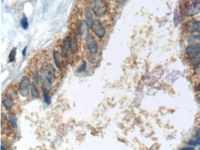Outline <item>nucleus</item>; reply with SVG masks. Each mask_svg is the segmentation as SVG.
<instances>
[{
	"label": "nucleus",
	"instance_id": "f257e3e1",
	"mask_svg": "<svg viewBox=\"0 0 200 150\" xmlns=\"http://www.w3.org/2000/svg\"><path fill=\"white\" fill-rule=\"evenodd\" d=\"M40 72L43 87L50 90L56 80V71L53 65L49 63H44L40 68Z\"/></svg>",
	"mask_w": 200,
	"mask_h": 150
},
{
	"label": "nucleus",
	"instance_id": "f03ea898",
	"mask_svg": "<svg viewBox=\"0 0 200 150\" xmlns=\"http://www.w3.org/2000/svg\"><path fill=\"white\" fill-rule=\"evenodd\" d=\"M90 5L94 14L98 17L105 16L107 12L105 0H90Z\"/></svg>",
	"mask_w": 200,
	"mask_h": 150
},
{
	"label": "nucleus",
	"instance_id": "7ed1b4c3",
	"mask_svg": "<svg viewBox=\"0 0 200 150\" xmlns=\"http://www.w3.org/2000/svg\"><path fill=\"white\" fill-rule=\"evenodd\" d=\"M31 81L29 78L24 77L19 85L18 91L22 97L28 96L29 93Z\"/></svg>",
	"mask_w": 200,
	"mask_h": 150
},
{
	"label": "nucleus",
	"instance_id": "20e7f679",
	"mask_svg": "<svg viewBox=\"0 0 200 150\" xmlns=\"http://www.w3.org/2000/svg\"><path fill=\"white\" fill-rule=\"evenodd\" d=\"M85 42L89 53L91 55L96 54L98 51V45L94 38L91 35L88 34L86 37Z\"/></svg>",
	"mask_w": 200,
	"mask_h": 150
},
{
	"label": "nucleus",
	"instance_id": "39448f33",
	"mask_svg": "<svg viewBox=\"0 0 200 150\" xmlns=\"http://www.w3.org/2000/svg\"><path fill=\"white\" fill-rule=\"evenodd\" d=\"M185 13L187 16L193 17L200 13V1H197L189 5L185 9Z\"/></svg>",
	"mask_w": 200,
	"mask_h": 150
},
{
	"label": "nucleus",
	"instance_id": "423d86ee",
	"mask_svg": "<svg viewBox=\"0 0 200 150\" xmlns=\"http://www.w3.org/2000/svg\"><path fill=\"white\" fill-rule=\"evenodd\" d=\"M93 32L98 38L102 39L105 36V29L99 20H95L92 28Z\"/></svg>",
	"mask_w": 200,
	"mask_h": 150
},
{
	"label": "nucleus",
	"instance_id": "0eeeda50",
	"mask_svg": "<svg viewBox=\"0 0 200 150\" xmlns=\"http://www.w3.org/2000/svg\"><path fill=\"white\" fill-rule=\"evenodd\" d=\"M186 53L191 58L200 56V44L195 43L189 45L186 48Z\"/></svg>",
	"mask_w": 200,
	"mask_h": 150
},
{
	"label": "nucleus",
	"instance_id": "6e6552de",
	"mask_svg": "<svg viewBox=\"0 0 200 150\" xmlns=\"http://www.w3.org/2000/svg\"><path fill=\"white\" fill-rule=\"evenodd\" d=\"M14 99L11 94L7 93L4 95L2 104L4 107L7 111H9L11 109L13 106Z\"/></svg>",
	"mask_w": 200,
	"mask_h": 150
},
{
	"label": "nucleus",
	"instance_id": "1a4fd4ad",
	"mask_svg": "<svg viewBox=\"0 0 200 150\" xmlns=\"http://www.w3.org/2000/svg\"><path fill=\"white\" fill-rule=\"evenodd\" d=\"M70 45V38L66 36L63 39L61 46V55L63 58H67L68 55L69 48Z\"/></svg>",
	"mask_w": 200,
	"mask_h": 150
},
{
	"label": "nucleus",
	"instance_id": "9d476101",
	"mask_svg": "<svg viewBox=\"0 0 200 150\" xmlns=\"http://www.w3.org/2000/svg\"><path fill=\"white\" fill-rule=\"evenodd\" d=\"M186 27L189 32H200V21L190 22L187 24Z\"/></svg>",
	"mask_w": 200,
	"mask_h": 150
},
{
	"label": "nucleus",
	"instance_id": "9b49d317",
	"mask_svg": "<svg viewBox=\"0 0 200 150\" xmlns=\"http://www.w3.org/2000/svg\"><path fill=\"white\" fill-rule=\"evenodd\" d=\"M70 38V49L72 53H76L78 52V48L76 35L74 33H72Z\"/></svg>",
	"mask_w": 200,
	"mask_h": 150
},
{
	"label": "nucleus",
	"instance_id": "f8f14e48",
	"mask_svg": "<svg viewBox=\"0 0 200 150\" xmlns=\"http://www.w3.org/2000/svg\"><path fill=\"white\" fill-rule=\"evenodd\" d=\"M85 15L86 21L88 26V28L91 29L92 28L94 20L93 15L90 9L88 8L85 9Z\"/></svg>",
	"mask_w": 200,
	"mask_h": 150
},
{
	"label": "nucleus",
	"instance_id": "ddd939ff",
	"mask_svg": "<svg viewBox=\"0 0 200 150\" xmlns=\"http://www.w3.org/2000/svg\"><path fill=\"white\" fill-rule=\"evenodd\" d=\"M53 58L55 64L59 71H62V56L58 51H54L53 54Z\"/></svg>",
	"mask_w": 200,
	"mask_h": 150
},
{
	"label": "nucleus",
	"instance_id": "4468645a",
	"mask_svg": "<svg viewBox=\"0 0 200 150\" xmlns=\"http://www.w3.org/2000/svg\"><path fill=\"white\" fill-rule=\"evenodd\" d=\"M9 124L13 129H16L17 127V118L14 113H10L8 114Z\"/></svg>",
	"mask_w": 200,
	"mask_h": 150
},
{
	"label": "nucleus",
	"instance_id": "2eb2a0df",
	"mask_svg": "<svg viewBox=\"0 0 200 150\" xmlns=\"http://www.w3.org/2000/svg\"><path fill=\"white\" fill-rule=\"evenodd\" d=\"M47 89L44 87L42 88V91L43 96L45 102L47 105H51L52 101H51V97L49 95V93Z\"/></svg>",
	"mask_w": 200,
	"mask_h": 150
},
{
	"label": "nucleus",
	"instance_id": "dca6fc26",
	"mask_svg": "<svg viewBox=\"0 0 200 150\" xmlns=\"http://www.w3.org/2000/svg\"><path fill=\"white\" fill-rule=\"evenodd\" d=\"M31 92L32 97L35 98H38L40 96V93L35 85L32 83L31 88Z\"/></svg>",
	"mask_w": 200,
	"mask_h": 150
},
{
	"label": "nucleus",
	"instance_id": "f3484780",
	"mask_svg": "<svg viewBox=\"0 0 200 150\" xmlns=\"http://www.w3.org/2000/svg\"><path fill=\"white\" fill-rule=\"evenodd\" d=\"M197 41L200 42V35H192L187 38L188 43H195Z\"/></svg>",
	"mask_w": 200,
	"mask_h": 150
},
{
	"label": "nucleus",
	"instance_id": "a211bd4d",
	"mask_svg": "<svg viewBox=\"0 0 200 150\" xmlns=\"http://www.w3.org/2000/svg\"><path fill=\"white\" fill-rule=\"evenodd\" d=\"M188 63L191 65L197 66L200 65V57L191 58L189 59Z\"/></svg>",
	"mask_w": 200,
	"mask_h": 150
},
{
	"label": "nucleus",
	"instance_id": "6ab92c4d",
	"mask_svg": "<svg viewBox=\"0 0 200 150\" xmlns=\"http://www.w3.org/2000/svg\"><path fill=\"white\" fill-rule=\"evenodd\" d=\"M16 53H17V48L13 47L9 55V60L10 63L14 62L15 60Z\"/></svg>",
	"mask_w": 200,
	"mask_h": 150
},
{
	"label": "nucleus",
	"instance_id": "aec40b11",
	"mask_svg": "<svg viewBox=\"0 0 200 150\" xmlns=\"http://www.w3.org/2000/svg\"><path fill=\"white\" fill-rule=\"evenodd\" d=\"M21 25L22 28L24 30L28 29L29 27V23H28V19L27 17L24 15L21 21Z\"/></svg>",
	"mask_w": 200,
	"mask_h": 150
},
{
	"label": "nucleus",
	"instance_id": "412c9836",
	"mask_svg": "<svg viewBox=\"0 0 200 150\" xmlns=\"http://www.w3.org/2000/svg\"><path fill=\"white\" fill-rule=\"evenodd\" d=\"M86 67H87V64H86V62H84L81 67L77 70V72L78 73H81L85 71Z\"/></svg>",
	"mask_w": 200,
	"mask_h": 150
},
{
	"label": "nucleus",
	"instance_id": "4be33fe9",
	"mask_svg": "<svg viewBox=\"0 0 200 150\" xmlns=\"http://www.w3.org/2000/svg\"><path fill=\"white\" fill-rule=\"evenodd\" d=\"M188 143L189 145L191 146L200 145V139L190 140Z\"/></svg>",
	"mask_w": 200,
	"mask_h": 150
},
{
	"label": "nucleus",
	"instance_id": "5701e85b",
	"mask_svg": "<svg viewBox=\"0 0 200 150\" xmlns=\"http://www.w3.org/2000/svg\"><path fill=\"white\" fill-rule=\"evenodd\" d=\"M33 79H34L35 82H36V83L37 84H38L39 83V78H38V72H34V73L33 74Z\"/></svg>",
	"mask_w": 200,
	"mask_h": 150
},
{
	"label": "nucleus",
	"instance_id": "b1692460",
	"mask_svg": "<svg viewBox=\"0 0 200 150\" xmlns=\"http://www.w3.org/2000/svg\"><path fill=\"white\" fill-rule=\"evenodd\" d=\"M194 71L195 74L200 75V65L196 66L194 69Z\"/></svg>",
	"mask_w": 200,
	"mask_h": 150
},
{
	"label": "nucleus",
	"instance_id": "393cba45",
	"mask_svg": "<svg viewBox=\"0 0 200 150\" xmlns=\"http://www.w3.org/2000/svg\"><path fill=\"white\" fill-rule=\"evenodd\" d=\"M27 49H28V47L25 46L22 50V55L24 57L26 56Z\"/></svg>",
	"mask_w": 200,
	"mask_h": 150
},
{
	"label": "nucleus",
	"instance_id": "a878e982",
	"mask_svg": "<svg viewBox=\"0 0 200 150\" xmlns=\"http://www.w3.org/2000/svg\"><path fill=\"white\" fill-rule=\"evenodd\" d=\"M195 137L197 138L200 139V128L195 133Z\"/></svg>",
	"mask_w": 200,
	"mask_h": 150
},
{
	"label": "nucleus",
	"instance_id": "bb28decb",
	"mask_svg": "<svg viewBox=\"0 0 200 150\" xmlns=\"http://www.w3.org/2000/svg\"><path fill=\"white\" fill-rule=\"evenodd\" d=\"M182 149L183 150H194V148H191V147H189V148H182Z\"/></svg>",
	"mask_w": 200,
	"mask_h": 150
},
{
	"label": "nucleus",
	"instance_id": "cd10ccee",
	"mask_svg": "<svg viewBox=\"0 0 200 150\" xmlns=\"http://www.w3.org/2000/svg\"><path fill=\"white\" fill-rule=\"evenodd\" d=\"M197 90L198 92H200V82L198 83L197 86Z\"/></svg>",
	"mask_w": 200,
	"mask_h": 150
},
{
	"label": "nucleus",
	"instance_id": "c85d7f7f",
	"mask_svg": "<svg viewBox=\"0 0 200 150\" xmlns=\"http://www.w3.org/2000/svg\"><path fill=\"white\" fill-rule=\"evenodd\" d=\"M197 101H198V102L200 104V95L197 96Z\"/></svg>",
	"mask_w": 200,
	"mask_h": 150
},
{
	"label": "nucleus",
	"instance_id": "c756f323",
	"mask_svg": "<svg viewBox=\"0 0 200 150\" xmlns=\"http://www.w3.org/2000/svg\"><path fill=\"white\" fill-rule=\"evenodd\" d=\"M195 1H198V0H195Z\"/></svg>",
	"mask_w": 200,
	"mask_h": 150
},
{
	"label": "nucleus",
	"instance_id": "7c9ffc66",
	"mask_svg": "<svg viewBox=\"0 0 200 150\" xmlns=\"http://www.w3.org/2000/svg\"></svg>",
	"mask_w": 200,
	"mask_h": 150
}]
</instances>
